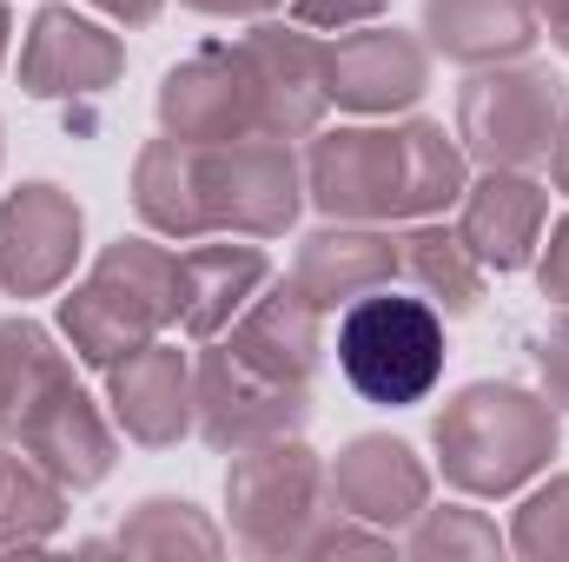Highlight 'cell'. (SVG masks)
Here are the masks:
<instances>
[{"instance_id":"6da1fadb","label":"cell","mask_w":569,"mask_h":562,"mask_svg":"<svg viewBox=\"0 0 569 562\" xmlns=\"http://www.w3.org/2000/svg\"><path fill=\"white\" fill-rule=\"evenodd\" d=\"M133 212L159 239H284L305 212V159L252 133L226 145L146 140L133 159Z\"/></svg>"},{"instance_id":"7a4b0ae2","label":"cell","mask_w":569,"mask_h":562,"mask_svg":"<svg viewBox=\"0 0 569 562\" xmlns=\"http://www.w3.org/2000/svg\"><path fill=\"white\" fill-rule=\"evenodd\" d=\"M470 185V152L437 120H398V127H338L311 133L305 152V199L325 219L358 225H411L457 212Z\"/></svg>"},{"instance_id":"3957f363","label":"cell","mask_w":569,"mask_h":562,"mask_svg":"<svg viewBox=\"0 0 569 562\" xmlns=\"http://www.w3.org/2000/svg\"><path fill=\"white\" fill-rule=\"evenodd\" d=\"M430 443H437V470L450 490L463 496H517L530 476L550 470L557 443H563V411L523 384H463L437 423H430Z\"/></svg>"},{"instance_id":"277c9868","label":"cell","mask_w":569,"mask_h":562,"mask_svg":"<svg viewBox=\"0 0 569 562\" xmlns=\"http://www.w3.org/2000/svg\"><path fill=\"white\" fill-rule=\"evenodd\" d=\"M60 331L93 371L179 331V252L159 239H113L93 272L60 298Z\"/></svg>"},{"instance_id":"5b68a950","label":"cell","mask_w":569,"mask_h":562,"mask_svg":"<svg viewBox=\"0 0 569 562\" xmlns=\"http://www.w3.org/2000/svg\"><path fill=\"white\" fill-rule=\"evenodd\" d=\"M338 378L378 404L405 411L425 404L443 378V311L418 291H365L338 311Z\"/></svg>"},{"instance_id":"8992f818","label":"cell","mask_w":569,"mask_h":562,"mask_svg":"<svg viewBox=\"0 0 569 562\" xmlns=\"http://www.w3.org/2000/svg\"><path fill=\"white\" fill-rule=\"evenodd\" d=\"M226 510H232V543L246 556H305V536L331 510L325 456L305 450L298 436H272V443L232 450Z\"/></svg>"},{"instance_id":"52a82bcc","label":"cell","mask_w":569,"mask_h":562,"mask_svg":"<svg viewBox=\"0 0 569 562\" xmlns=\"http://www.w3.org/2000/svg\"><path fill=\"white\" fill-rule=\"evenodd\" d=\"M563 80L537 60H497V67H470V80L457 87V145L477 165H510L530 172L550 159L557 127H563Z\"/></svg>"},{"instance_id":"ba28073f","label":"cell","mask_w":569,"mask_h":562,"mask_svg":"<svg viewBox=\"0 0 569 562\" xmlns=\"http://www.w3.org/2000/svg\"><path fill=\"white\" fill-rule=\"evenodd\" d=\"M305 418H311V384H284L272 371H259L226 338H206V351L192 358V430L212 450L232 456L272 436H298Z\"/></svg>"},{"instance_id":"9c48e42d","label":"cell","mask_w":569,"mask_h":562,"mask_svg":"<svg viewBox=\"0 0 569 562\" xmlns=\"http://www.w3.org/2000/svg\"><path fill=\"white\" fill-rule=\"evenodd\" d=\"M159 133L179 145H226L259 133V93L239 40H206L159 80Z\"/></svg>"},{"instance_id":"30bf717a","label":"cell","mask_w":569,"mask_h":562,"mask_svg":"<svg viewBox=\"0 0 569 562\" xmlns=\"http://www.w3.org/2000/svg\"><path fill=\"white\" fill-rule=\"evenodd\" d=\"M87 239V212L53 179H27L0 199V291L7 298H47L73 279Z\"/></svg>"},{"instance_id":"8fae6325","label":"cell","mask_w":569,"mask_h":562,"mask_svg":"<svg viewBox=\"0 0 569 562\" xmlns=\"http://www.w3.org/2000/svg\"><path fill=\"white\" fill-rule=\"evenodd\" d=\"M239 53H246V73H252V93H259V133L272 140H311L325 127V40L298 20H252L239 33Z\"/></svg>"},{"instance_id":"7c38bea8","label":"cell","mask_w":569,"mask_h":562,"mask_svg":"<svg viewBox=\"0 0 569 562\" xmlns=\"http://www.w3.org/2000/svg\"><path fill=\"white\" fill-rule=\"evenodd\" d=\"M430 87V47L405 27H351L338 40H325V93L331 107L358 113V120H391L405 107H418Z\"/></svg>"},{"instance_id":"4fadbf2b","label":"cell","mask_w":569,"mask_h":562,"mask_svg":"<svg viewBox=\"0 0 569 562\" xmlns=\"http://www.w3.org/2000/svg\"><path fill=\"white\" fill-rule=\"evenodd\" d=\"M127 73V40L113 20H87L73 7H40L20 40V87L33 100H100Z\"/></svg>"},{"instance_id":"5bb4252c","label":"cell","mask_w":569,"mask_h":562,"mask_svg":"<svg viewBox=\"0 0 569 562\" xmlns=\"http://www.w3.org/2000/svg\"><path fill=\"white\" fill-rule=\"evenodd\" d=\"M325 490H331V510H345L371 530H411L430 503V470L405 436L365 430L325 463Z\"/></svg>"},{"instance_id":"9a60e30c","label":"cell","mask_w":569,"mask_h":562,"mask_svg":"<svg viewBox=\"0 0 569 562\" xmlns=\"http://www.w3.org/2000/svg\"><path fill=\"white\" fill-rule=\"evenodd\" d=\"M543 225H550V185L530 172H510V165H483V179H470L457 199V239L470 245V259L483 272L537 265Z\"/></svg>"},{"instance_id":"2e32d148","label":"cell","mask_w":569,"mask_h":562,"mask_svg":"<svg viewBox=\"0 0 569 562\" xmlns=\"http://www.w3.org/2000/svg\"><path fill=\"white\" fill-rule=\"evenodd\" d=\"M7 443L27 450V456H33L47 476H60L67 490H93V483H107V470H113V456H120V423L80 391V378H67V384H53V391L20 418V430H13Z\"/></svg>"},{"instance_id":"e0dca14e","label":"cell","mask_w":569,"mask_h":562,"mask_svg":"<svg viewBox=\"0 0 569 562\" xmlns=\"http://www.w3.org/2000/svg\"><path fill=\"white\" fill-rule=\"evenodd\" d=\"M107 404L140 450H172L192 430V358L172 338H152L133 358L107 364Z\"/></svg>"},{"instance_id":"ac0fdd59","label":"cell","mask_w":569,"mask_h":562,"mask_svg":"<svg viewBox=\"0 0 569 562\" xmlns=\"http://www.w3.org/2000/svg\"><path fill=\"white\" fill-rule=\"evenodd\" d=\"M284 279L298 284L325 318L345 311L365 291H385L398 279V232L391 225H358V219H331L311 239H298V259Z\"/></svg>"},{"instance_id":"d6986e66","label":"cell","mask_w":569,"mask_h":562,"mask_svg":"<svg viewBox=\"0 0 569 562\" xmlns=\"http://www.w3.org/2000/svg\"><path fill=\"white\" fill-rule=\"evenodd\" d=\"M272 284V259L252 239H192L179 252V331L192 344L232 331V318Z\"/></svg>"},{"instance_id":"ffe728a7","label":"cell","mask_w":569,"mask_h":562,"mask_svg":"<svg viewBox=\"0 0 569 562\" xmlns=\"http://www.w3.org/2000/svg\"><path fill=\"white\" fill-rule=\"evenodd\" d=\"M239 358H252L259 371H272L284 384H311L318 364H325V311L298 291L291 279L266 284L239 318L232 331H219Z\"/></svg>"},{"instance_id":"44dd1931","label":"cell","mask_w":569,"mask_h":562,"mask_svg":"<svg viewBox=\"0 0 569 562\" xmlns=\"http://www.w3.org/2000/svg\"><path fill=\"white\" fill-rule=\"evenodd\" d=\"M543 20L530 0H425V47L450 67H497L537 47Z\"/></svg>"},{"instance_id":"7402d4cb","label":"cell","mask_w":569,"mask_h":562,"mask_svg":"<svg viewBox=\"0 0 569 562\" xmlns=\"http://www.w3.org/2000/svg\"><path fill=\"white\" fill-rule=\"evenodd\" d=\"M398 279L411 284L418 298H430L443 318H470L483 304L490 272L470 259V245L457 239V225L411 219V225H398Z\"/></svg>"},{"instance_id":"603a6c76","label":"cell","mask_w":569,"mask_h":562,"mask_svg":"<svg viewBox=\"0 0 569 562\" xmlns=\"http://www.w3.org/2000/svg\"><path fill=\"white\" fill-rule=\"evenodd\" d=\"M67 378H73V358L53 344L47 324H33V318H0V436H13L20 418H27L53 384H67Z\"/></svg>"},{"instance_id":"cb8c5ba5","label":"cell","mask_w":569,"mask_h":562,"mask_svg":"<svg viewBox=\"0 0 569 562\" xmlns=\"http://www.w3.org/2000/svg\"><path fill=\"white\" fill-rule=\"evenodd\" d=\"M67 483L0 436V550H40L67 523Z\"/></svg>"},{"instance_id":"d4e9b609","label":"cell","mask_w":569,"mask_h":562,"mask_svg":"<svg viewBox=\"0 0 569 562\" xmlns=\"http://www.w3.org/2000/svg\"><path fill=\"white\" fill-rule=\"evenodd\" d=\"M219 530L206 523V510H192L186 496H146L140 510L120 523V550H133V556H179V550H192V556H219Z\"/></svg>"},{"instance_id":"484cf974","label":"cell","mask_w":569,"mask_h":562,"mask_svg":"<svg viewBox=\"0 0 569 562\" xmlns=\"http://www.w3.org/2000/svg\"><path fill=\"white\" fill-rule=\"evenodd\" d=\"M405 550L418 562H450V556H497V550H510V536H497V523L483 516V510H470V503H443V510H430L405 530Z\"/></svg>"},{"instance_id":"4316f807","label":"cell","mask_w":569,"mask_h":562,"mask_svg":"<svg viewBox=\"0 0 569 562\" xmlns=\"http://www.w3.org/2000/svg\"><path fill=\"white\" fill-rule=\"evenodd\" d=\"M510 550L537 562H563L569 556V476H550L543 490L523 496L517 523H510Z\"/></svg>"},{"instance_id":"83f0119b","label":"cell","mask_w":569,"mask_h":562,"mask_svg":"<svg viewBox=\"0 0 569 562\" xmlns=\"http://www.w3.org/2000/svg\"><path fill=\"white\" fill-rule=\"evenodd\" d=\"M530 358H537V378H543V398L569 411V311H557L543 331H537V344H530Z\"/></svg>"},{"instance_id":"f1b7e54d","label":"cell","mask_w":569,"mask_h":562,"mask_svg":"<svg viewBox=\"0 0 569 562\" xmlns=\"http://www.w3.org/2000/svg\"><path fill=\"white\" fill-rule=\"evenodd\" d=\"M298 27H318V33H351V27H371L385 20L391 0H284Z\"/></svg>"},{"instance_id":"f546056e","label":"cell","mask_w":569,"mask_h":562,"mask_svg":"<svg viewBox=\"0 0 569 562\" xmlns=\"http://www.w3.org/2000/svg\"><path fill=\"white\" fill-rule=\"evenodd\" d=\"M537 284L557 311H569V219L550 225V245H537Z\"/></svg>"},{"instance_id":"4dcf8cb0","label":"cell","mask_w":569,"mask_h":562,"mask_svg":"<svg viewBox=\"0 0 569 562\" xmlns=\"http://www.w3.org/2000/svg\"><path fill=\"white\" fill-rule=\"evenodd\" d=\"M179 7L212 13V20H266V13H279L284 0H179Z\"/></svg>"},{"instance_id":"1f68e13d","label":"cell","mask_w":569,"mask_h":562,"mask_svg":"<svg viewBox=\"0 0 569 562\" xmlns=\"http://www.w3.org/2000/svg\"><path fill=\"white\" fill-rule=\"evenodd\" d=\"M93 13H107L113 27H152L166 13V0H87Z\"/></svg>"},{"instance_id":"d6a6232c","label":"cell","mask_w":569,"mask_h":562,"mask_svg":"<svg viewBox=\"0 0 569 562\" xmlns=\"http://www.w3.org/2000/svg\"><path fill=\"white\" fill-rule=\"evenodd\" d=\"M543 165H550V185L569 192V100H563V127H557V145H550V159H543Z\"/></svg>"},{"instance_id":"836d02e7","label":"cell","mask_w":569,"mask_h":562,"mask_svg":"<svg viewBox=\"0 0 569 562\" xmlns=\"http://www.w3.org/2000/svg\"><path fill=\"white\" fill-rule=\"evenodd\" d=\"M543 33L557 40V53H569V13H557V20H543Z\"/></svg>"},{"instance_id":"e575fe53","label":"cell","mask_w":569,"mask_h":562,"mask_svg":"<svg viewBox=\"0 0 569 562\" xmlns=\"http://www.w3.org/2000/svg\"><path fill=\"white\" fill-rule=\"evenodd\" d=\"M7 47H13V13H7V0H0V67H7Z\"/></svg>"},{"instance_id":"d590c367","label":"cell","mask_w":569,"mask_h":562,"mask_svg":"<svg viewBox=\"0 0 569 562\" xmlns=\"http://www.w3.org/2000/svg\"><path fill=\"white\" fill-rule=\"evenodd\" d=\"M537 7V20H557V13H569V0H530Z\"/></svg>"},{"instance_id":"8d00e7d4","label":"cell","mask_w":569,"mask_h":562,"mask_svg":"<svg viewBox=\"0 0 569 562\" xmlns=\"http://www.w3.org/2000/svg\"><path fill=\"white\" fill-rule=\"evenodd\" d=\"M0 152H7V145H0Z\"/></svg>"}]
</instances>
